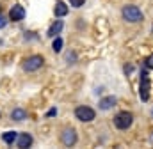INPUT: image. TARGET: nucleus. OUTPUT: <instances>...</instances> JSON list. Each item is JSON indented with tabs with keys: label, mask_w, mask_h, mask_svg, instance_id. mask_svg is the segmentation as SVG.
<instances>
[{
	"label": "nucleus",
	"mask_w": 153,
	"mask_h": 149,
	"mask_svg": "<svg viewBox=\"0 0 153 149\" xmlns=\"http://www.w3.org/2000/svg\"><path fill=\"white\" fill-rule=\"evenodd\" d=\"M43 62H45V59L41 55H32V57H29L23 62V69L25 71H36V69H39L43 66Z\"/></svg>",
	"instance_id": "nucleus-5"
},
{
	"label": "nucleus",
	"mask_w": 153,
	"mask_h": 149,
	"mask_svg": "<svg viewBox=\"0 0 153 149\" xmlns=\"http://www.w3.org/2000/svg\"><path fill=\"white\" fill-rule=\"evenodd\" d=\"M146 68L148 69H153V53L148 55V59H146Z\"/></svg>",
	"instance_id": "nucleus-15"
},
{
	"label": "nucleus",
	"mask_w": 153,
	"mask_h": 149,
	"mask_svg": "<svg viewBox=\"0 0 153 149\" xmlns=\"http://www.w3.org/2000/svg\"><path fill=\"white\" fill-rule=\"evenodd\" d=\"M84 2H85V0H70V4H71L73 7H82Z\"/></svg>",
	"instance_id": "nucleus-16"
},
{
	"label": "nucleus",
	"mask_w": 153,
	"mask_h": 149,
	"mask_svg": "<svg viewBox=\"0 0 153 149\" xmlns=\"http://www.w3.org/2000/svg\"><path fill=\"white\" fill-rule=\"evenodd\" d=\"M16 139H18L16 131H5V133L2 135V140H4L5 144H13V142H14Z\"/></svg>",
	"instance_id": "nucleus-12"
},
{
	"label": "nucleus",
	"mask_w": 153,
	"mask_h": 149,
	"mask_svg": "<svg viewBox=\"0 0 153 149\" xmlns=\"http://www.w3.org/2000/svg\"><path fill=\"white\" fill-rule=\"evenodd\" d=\"M75 142H76V131H75V130H71V128H70V130H66V131L62 133V144H64V146H68V148H71Z\"/></svg>",
	"instance_id": "nucleus-8"
},
{
	"label": "nucleus",
	"mask_w": 153,
	"mask_h": 149,
	"mask_svg": "<svg viewBox=\"0 0 153 149\" xmlns=\"http://www.w3.org/2000/svg\"><path fill=\"white\" fill-rule=\"evenodd\" d=\"M53 14H55L57 18L66 16V14H68V5H66L64 2H57V4H55V7H53Z\"/></svg>",
	"instance_id": "nucleus-11"
},
{
	"label": "nucleus",
	"mask_w": 153,
	"mask_h": 149,
	"mask_svg": "<svg viewBox=\"0 0 153 149\" xmlns=\"http://www.w3.org/2000/svg\"><path fill=\"white\" fill-rule=\"evenodd\" d=\"M62 27H64V23H62V20H57V21H53L52 23V27L48 29V37H57L61 34V30H62Z\"/></svg>",
	"instance_id": "nucleus-9"
},
{
	"label": "nucleus",
	"mask_w": 153,
	"mask_h": 149,
	"mask_svg": "<svg viewBox=\"0 0 153 149\" xmlns=\"http://www.w3.org/2000/svg\"><path fill=\"white\" fill-rule=\"evenodd\" d=\"M11 117H13L14 121H23V119L27 117V114H25V110H22V108H14L13 114H11Z\"/></svg>",
	"instance_id": "nucleus-13"
},
{
	"label": "nucleus",
	"mask_w": 153,
	"mask_h": 149,
	"mask_svg": "<svg viewBox=\"0 0 153 149\" xmlns=\"http://www.w3.org/2000/svg\"><path fill=\"white\" fill-rule=\"evenodd\" d=\"M23 18H25V9H23L22 5L11 7V11H9V20H13V21H22Z\"/></svg>",
	"instance_id": "nucleus-6"
},
{
	"label": "nucleus",
	"mask_w": 153,
	"mask_h": 149,
	"mask_svg": "<svg viewBox=\"0 0 153 149\" xmlns=\"http://www.w3.org/2000/svg\"><path fill=\"white\" fill-rule=\"evenodd\" d=\"M152 115H153V110H152Z\"/></svg>",
	"instance_id": "nucleus-18"
},
{
	"label": "nucleus",
	"mask_w": 153,
	"mask_h": 149,
	"mask_svg": "<svg viewBox=\"0 0 153 149\" xmlns=\"http://www.w3.org/2000/svg\"><path fill=\"white\" fill-rule=\"evenodd\" d=\"M61 50H62V39L57 37V39L53 41V52H61Z\"/></svg>",
	"instance_id": "nucleus-14"
},
{
	"label": "nucleus",
	"mask_w": 153,
	"mask_h": 149,
	"mask_svg": "<svg viewBox=\"0 0 153 149\" xmlns=\"http://www.w3.org/2000/svg\"><path fill=\"white\" fill-rule=\"evenodd\" d=\"M123 18L128 23H139L143 20V11L137 5H125L123 7Z\"/></svg>",
	"instance_id": "nucleus-1"
},
{
	"label": "nucleus",
	"mask_w": 153,
	"mask_h": 149,
	"mask_svg": "<svg viewBox=\"0 0 153 149\" xmlns=\"http://www.w3.org/2000/svg\"><path fill=\"white\" fill-rule=\"evenodd\" d=\"M16 146L20 149H27L32 146V137L29 133H20L18 139H16Z\"/></svg>",
	"instance_id": "nucleus-7"
},
{
	"label": "nucleus",
	"mask_w": 153,
	"mask_h": 149,
	"mask_svg": "<svg viewBox=\"0 0 153 149\" xmlns=\"http://www.w3.org/2000/svg\"><path fill=\"white\" fill-rule=\"evenodd\" d=\"M150 74L146 69L141 71V83H139V96H141V101H148L150 100Z\"/></svg>",
	"instance_id": "nucleus-2"
},
{
	"label": "nucleus",
	"mask_w": 153,
	"mask_h": 149,
	"mask_svg": "<svg viewBox=\"0 0 153 149\" xmlns=\"http://www.w3.org/2000/svg\"><path fill=\"white\" fill-rule=\"evenodd\" d=\"M116 105V96H107V98H102L100 100V108L102 110H109V108H112Z\"/></svg>",
	"instance_id": "nucleus-10"
},
{
	"label": "nucleus",
	"mask_w": 153,
	"mask_h": 149,
	"mask_svg": "<svg viewBox=\"0 0 153 149\" xmlns=\"http://www.w3.org/2000/svg\"><path fill=\"white\" fill-rule=\"evenodd\" d=\"M132 122H134V115L130 112H119L114 117V126L117 130H126L132 126Z\"/></svg>",
	"instance_id": "nucleus-3"
},
{
	"label": "nucleus",
	"mask_w": 153,
	"mask_h": 149,
	"mask_svg": "<svg viewBox=\"0 0 153 149\" xmlns=\"http://www.w3.org/2000/svg\"><path fill=\"white\" fill-rule=\"evenodd\" d=\"M5 25H7V18H5V16L0 13V29H4Z\"/></svg>",
	"instance_id": "nucleus-17"
},
{
	"label": "nucleus",
	"mask_w": 153,
	"mask_h": 149,
	"mask_svg": "<svg viewBox=\"0 0 153 149\" xmlns=\"http://www.w3.org/2000/svg\"><path fill=\"white\" fill-rule=\"evenodd\" d=\"M75 115H76L78 121H82V122H89V121H93V119L96 117V112L93 110L91 107H76Z\"/></svg>",
	"instance_id": "nucleus-4"
}]
</instances>
